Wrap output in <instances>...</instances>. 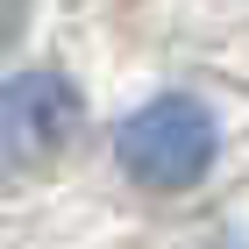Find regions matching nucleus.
I'll list each match as a JSON object with an SVG mask.
<instances>
[{"label": "nucleus", "instance_id": "2", "mask_svg": "<svg viewBox=\"0 0 249 249\" xmlns=\"http://www.w3.org/2000/svg\"><path fill=\"white\" fill-rule=\"evenodd\" d=\"M78 128V93L57 71H21L0 86V157L7 164H50Z\"/></svg>", "mask_w": 249, "mask_h": 249}, {"label": "nucleus", "instance_id": "1", "mask_svg": "<svg viewBox=\"0 0 249 249\" xmlns=\"http://www.w3.org/2000/svg\"><path fill=\"white\" fill-rule=\"evenodd\" d=\"M114 150H121V171H128L135 185L185 192V185H199V178L213 171L221 135H213V114L199 107V100L164 93V100H150V107H135V114L121 121Z\"/></svg>", "mask_w": 249, "mask_h": 249}, {"label": "nucleus", "instance_id": "3", "mask_svg": "<svg viewBox=\"0 0 249 249\" xmlns=\"http://www.w3.org/2000/svg\"><path fill=\"white\" fill-rule=\"evenodd\" d=\"M21 15H29V0H0V50L21 36Z\"/></svg>", "mask_w": 249, "mask_h": 249}]
</instances>
